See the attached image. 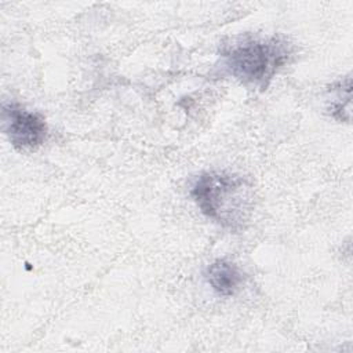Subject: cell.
<instances>
[{"mask_svg":"<svg viewBox=\"0 0 353 353\" xmlns=\"http://www.w3.org/2000/svg\"><path fill=\"white\" fill-rule=\"evenodd\" d=\"M292 54L294 46L284 36L244 33L222 44L219 65L223 74L233 77L241 85L265 91Z\"/></svg>","mask_w":353,"mask_h":353,"instance_id":"6da1fadb","label":"cell"},{"mask_svg":"<svg viewBox=\"0 0 353 353\" xmlns=\"http://www.w3.org/2000/svg\"><path fill=\"white\" fill-rule=\"evenodd\" d=\"M190 196L203 215L228 230L244 229L252 212V183L240 174L201 172L192 183Z\"/></svg>","mask_w":353,"mask_h":353,"instance_id":"7a4b0ae2","label":"cell"},{"mask_svg":"<svg viewBox=\"0 0 353 353\" xmlns=\"http://www.w3.org/2000/svg\"><path fill=\"white\" fill-rule=\"evenodd\" d=\"M3 123L8 141L19 152L36 150L48 134L46 119L17 102L3 105Z\"/></svg>","mask_w":353,"mask_h":353,"instance_id":"3957f363","label":"cell"},{"mask_svg":"<svg viewBox=\"0 0 353 353\" xmlns=\"http://www.w3.org/2000/svg\"><path fill=\"white\" fill-rule=\"evenodd\" d=\"M210 287L219 296H233L244 283V273L234 262L219 258L210 263L204 272Z\"/></svg>","mask_w":353,"mask_h":353,"instance_id":"277c9868","label":"cell"},{"mask_svg":"<svg viewBox=\"0 0 353 353\" xmlns=\"http://www.w3.org/2000/svg\"><path fill=\"white\" fill-rule=\"evenodd\" d=\"M330 101V114L339 120V121H349L350 120V77H345L336 81L332 88Z\"/></svg>","mask_w":353,"mask_h":353,"instance_id":"5b68a950","label":"cell"}]
</instances>
